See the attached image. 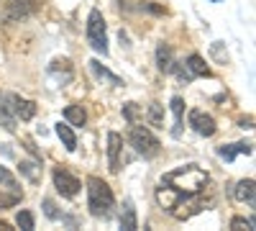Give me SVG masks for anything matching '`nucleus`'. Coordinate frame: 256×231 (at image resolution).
I'll return each instance as SVG.
<instances>
[{"instance_id": "nucleus-1", "label": "nucleus", "mask_w": 256, "mask_h": 231, "mask_svg": "<svg viewBox=\"0 0 256 231\" xmlns=\"http://www.w3.org/2000/svg\"><path fill=\"white\" fill-rule=\"evenodd\" d=\"M208 185V172L198 164H184L177 167V170L166 172L156 187V200L162 208L166 211H174V208L182 205L184 198L198 195L202 187Z\"/></svg>"}, {"instance_id": "nucleus-2", "label": "nucleus", "mask_w": 256, "mask_h": 231, "mask_svg": "<svg viewBox=\"0 0 256 231\" xmlns=\"http://www.w3.org/2000/svg\"><path fill=\"white\" fill-rule=\"evenodd\" d=\"M88 208L95 218H110L113 208H116V198L108 182H102L100 177H90L88 180Z\"/></svg>"}, {"instance_id": "nucleus-3", "label": "nucleus", "mask_w": 256, "mask_h": 231, "mask_svg": "<svg viewBox=\"0 0 256 231\" xmlns=\"http://www.w3.org/2000/svg\"><path fill=\"white\" fill-rule=\"evenodd\" d=\"M128 141H131V146L146 159H152L159 154V139L152 134V129H146V126H131V131H128Z\"/></svg>"}, {"instance_id": "nucleus-4", "label": "nucleus", "mask_w": 256, "mask_h": 231, "mask_svg": "<svg viewBox=\"0 0 256 231\" xmlns=\"http://www.w3.org/2000/svg\"><path fill=\"white\" fill-rule=\"evenodd\" d=\"M88 44L102 57L108 54V31H105V18L98 8H92L88 16Z\"/></svg>"}, {"instance_id": "nucleus-5", "label": "nucleus", "mask_w": 256, "mask_h": 231, "mask_svg": "<svg viewBox=\"0 0 256 231\" xmlns=\"http://www.w3.org/2000/svg\"><path fill=\"white\" fill-rule=\"evenodd\" d=\"M190 126H192V131L205 136V139L216 136V131H218L216 118H212L210 113H205V111H200V108H192L190 111Z\"/></svg>"}, {"instance_id": "nucleus-6", "label": "nucleus", "mask_w": 256, "mask_h": 231, "mask_svg": "<svg viewBox=\"0 0 256 231\" xmlns=\"http://www.w3.org/2000/svg\"><path fill=\"white\" fill-rule=\"evenodd\" d=\"M54 187H56V193L62 198H74L82 185H80V180L74 175H70L67 170H64V167H56L54 170Z\"/></svg>"}, {"instance_id": "nucleus-7", "label": "nucleus", "mask_w": 256, "mask_h": 231, "mask_svg": "<svg viewBox=\"0 0 256 231\" xmlns=\"http://www.w3.org/2000/svg\"><path fill=\"white\" fill-rule=\"evenodd\" d=\"M36 8H38V0H8L3 18L8 24L10 21H20V18H28L31 13H36Z\"/></svg>"}, {"instance_id": "nucleus-8", "label": "nucleus", "mask_w": 256, "mask_h": 231, "mask_svg": "<svg viewBox=\"0 0 256 231\" xmlns=\"http://www.w3.org/2000/svg\"><path fill=\"white\" fill-rule=\"evenodd\" d=\"M120 146H123V136L110 131L108 134V170L110 172L120 170Z\"/></svg>"}, {"instance_id": "nucleus-9", "label": "nucleus", "mask_w": 256, "mask_h": 231, "mask_svg": "<svg viewBox=\"0 0 256 231\" xmlns=\"http://www.w3.org/2000/svg\"><path fill=\"white\" fill-rule=\"evenodd\" d=\"M8 103L13 113L20 118V121H31L36 116V103L34 100H26V98H18V95H8Z\"/></svg>"}, {"instance_id": "nucleus-10", "label": "nucleus", "mask_w": 256, "mask_h": 231, "mask_svg": "<svg viewBox=\"0 0 256 231\" xmlns=\"http://www.w3.org/2000/svg\"><path fill=\"white\" fill-rule=\"evenodd\" d=\"M233 195H236V200H241V203H248V205H254V198H256V182L248 177V180H241L238 185H236V190H233Z\"/></svg>"}, {"instance_id": "nucleus-11", "label": "nucleus", "mask_w": 256, "mask_h": 231, "mask_svg": "<svg viewBox=\"0 0 256 231\" xmlns=\"http://www.w3.org/2000/svg\"><path fill=\"white\" fill-rule=\"evenodd\" d=\"M184 67L190 70V75L192 77H210L212 72H210V67L205 65V59L200 57V54H190L187 57V62H184Z\"/></svg>"}, {"instance_id": "nucleus-12", "label": "nucleus", "mask_w": 256, "mask_h": 231, "mask_svg": "<svg viewBox=\"0 0 256 231\" xmlns=\"http://www.w3.org/2000/svg\"><path fill=\"white\" fill-rule=\"evenodd\" d=\"M0 126L6 131H16V113L8 106V95H0Z\"/></svg>"}, {"instance_id": "nucleus-13", "label": "nucleus", "mask_w": 256, "mask_h": 231, "mask_svg": "<svg viewBox=\"0 0 256 231\" xmlns=\"http://www.w3.org/2000/svg\"><path fill=\"white\" fill-rule=\"evenodd\" d=\"M156 67H159L162 72H172V67H174L172 49H169V44H164V41L156 47Z\"/></svg>"}, {"instance_id": "nucleus-14", "label": "nucleus", "mask_w": 256, "mask_h": 231, "mask_svg": "<svg viewBox=\"0 0 256 231\" xmlns=\"http://www.w3.org/2000/svg\"><path fill=\"white\" fill-rule=\"evenodd\" d=\"M56 136L62 139V144H64V149H67V152L77 149V136H74L70 123H56Z\"/></svg>"}, {"instance_id": "nucleus-15", "label": "nucleus", "mask_w": 256, "mask_h": 231, "mask_svg": "<svg viewBox=\"0 0 256 231\" xmlns=\"http://www.w3.org/2000/svg\"><path fill=\"white\" fill-rule=\"evenodd\" d=\"M169 108H172V116H174V129H172V136L180 139L182 134V111H184V100L180 95L172 98V103H169Z\"/></svg>"}, {"instance_id": "nucleus-16", "label": "nucleus", "mask_w": 256, "mask_h": 231, "mask_svg": "<svg viewBox=\"0 0 256 231\" xmlns=\"http://www.w3.org/2000/svg\"><path fill=\"white\" fill-rule=\"evenodd\" d=\"M90 70H92V75H95L98 80H105V82H110V85H123V80H120L118 75H113L110 70H105L98 59H92V62H90Z\"/></svg>"}, {"instance_id": "nucleus-17", "label": "nucleus", "mask_w": 256, "mask_h": 231, "mask_svg": "<svg viewBox=\"0 0 256 231\" xmlns=\"http://www.w3.org/2000/svg\"><path fill=\"white\" fill-rule=\"evenodd\" d=\"M254 149H251V144H246V141H238V144H230V146H223L220 149V157L226 159V162H233L236 159V154H251Z\"/></svg>"}, {"instance_id": "nucleus-18", "label": "nucleus", "mask_w": 256, "mask_h": 231, "mask_svg": "<svg viewBox=\"0 0 256 231\" xmlns=\"http://www.w3.org/2000/svg\"><path fill=\"white\" fill-rule=\"evenodd\" d=\"M64 118H67L70 126H84L88 123V113H84L82 106H67L64 108Z\"/></svg>"}, {"instance_id": "nucleus-19", "label": "nucleus", "mask_w": 256, "mask_h": 231, "mask_svg": "<svg viewBox=\"0 0 256 231\" xmlns=\"http://www.w3.org/2000/svg\"><path fill=\"white\" fill-rule=\"evenodd\" d=\"M120 228H126V231H136V228H138V221H136V211H134V203H131V200H126L123 216H120Z\"/></svg>"}, {"instance_id": "nucleus-20", "label": "nucleus", "mask_w": 256, "mask_h": 231, "mask_svg": "<svg viewBox=\"0 0 256 231\" xmlns=\"http://www.w3.org/2000/svg\"><path fill=\"white\" fill-rule=\"evenodd\" d=\"M38 164H41L38 159L36 162H20L18 170H20V175H26L31 182H38V177H41V167Z\"/></svg>"}, {"instance_id": "nucleus-21", "label": "nucleus", "mask_w": 256, "mask_h": 231, "mask_svg": "<svg viewBox=\"0 0 256 231\" xmlns=\"http://www.w3.org/2000/svg\"><path fill=\"white\" fill-rule=\"evenodd\" d=\"M20 198H24V193H13V190H6V187H0V211H3V208H13V205H18Z\"/></svg>"}, {"instance_id": "nucleus-22", "label": "nucleus", "mask_w": 256, "mask_h": 231, "mask_svg": "<svg viewBox=\"0 0 256 231\" xmlns=\"http://www.w3.org/2000/svg\"><path fill=\"white\" fill-rule=\"evenodd\" d=\"M0 187H6V190H13V193H20L18 180L13 177L10 170H6V167H0Z\"/></svg>"}, {"instance_id": "nucleus-23", "label": "nucleus", "mask_w": 256, "mask_h": 231, "mask_svg": "<svg viewBox=\"0 0 256 231\" xmlns=\"http://www.w3.org/2000/svg\"><path fill=\"white\" fill-rule=\"evenodd\" d=\"M148 121H152V126H162L164 123V106L152 103V106H148Z\"/></svg>"}, {"instance_id": "nucleus-24", "label": "nucleus", "mask_w": 256, "mask_h": 231, "mask_svg": "<svg viewBox=\"0 0 256 231\" xmlns=\"http://www.w3.org/2000/svg\"><path fill=\"white\" fill-rule=\"evenodd\" d=\"M16 223L24 228V231H34V213H31V211H18Z\"/></svg>"}, {"instance_id": "nucleus-25", "label": "nucleus", "mask_w": 256, "mask_h": 231, "mask_svg": "<svg viewBox=\"0 0 256 231\" xmlns=\"http://www.w3.org/2000/svg\"><path fill=\"white\" fill-rule=\"evenodd\" d=\"M230 228H233V231H238V228H248V231H251V228H254V218H241V216H236V218L230 221Z\"/></svg>"}, {"instance_id": "nucleus-26", "label": "nucleus", "mask_w": 256, "mask_h": 231, "mask_svg": "<svg viewBox=\"0 0 256 231\" xmlns=\"http://www.w3.org/2000/svg\"><path fill=\"white\" fill-rule=\"evenodd\" d=\"M123 116L128 123H136V116H138V108H136V103H126L123 106Z\"/></svg>"}, {"instance_id": "nucleus-27", "label": "nucleus", "mask_w": 256, "mask_h": 231, "mask_svg": "<svg viewBox=\"0 0 256 231\" xmlns=\"http://www.w3.org/2000/svg\"><path fill=\"white\" fill-rule=\"evenodd\" d=\"M44 213L52 218V221H56L59 218V211H56V205H54V200H49V198H44Z\"/></svg>"}, {"instance_id": "nucleus-28", "label": "nucleus", "mask_w": 256, "mask_h": 231, "mask_svg": "<svg viewBox=\"0 0 256 231\" xmlns=\"http://www.w3.org/2000/svg\"><path fill=\"white\" fill-rule=\"evenodd\" d=\"M212 54H216V59H218V62H223V65L228 62V52L223 54V49H220V41H216V44H212Z\"/></svg>"}, {"instance_id": "nucleus-29", "label": "nucleus", "mask_w": 256, "mask_h": 231, "mask_svg": "<svg viewBox=\"0 0 256 231\" xmlns=\"http://www.w3.org/2000/svg\"><path fill=\"white\" fill-rule=\"evenodd\" d=\"M0 231H10V223H6V221H0Z\"/></svg>"}]
</instances>
